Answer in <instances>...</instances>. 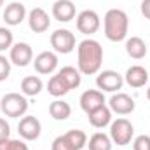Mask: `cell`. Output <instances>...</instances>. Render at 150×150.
<instances>
[{"instance_id":"27","label":"cell","mask_w":150,"mask_h":150,"mask_svg":"<svg viewBox=\"0 0 150 150\" xmlns=\"http://www.w3.org/2000/svg\"><path fill=\"white\" fill-rule=\"evenodd\" d=\"M133 150H150V136L140 134L133 140Z\"/></svg>"},{"instance_id":"14","label":"cell","mask_w":150,"mask_h":150,"mask_svg":"<svg viewBox=\"0 0 150 150\" xmlns=\"http://www.w3.org/2000/svg\"><path fill=\"white\" fill-rule=\"evenodd\" d=\"M77 14L75 4L72 0H56L52 4V18L59 23H68L72 21Z\"/></svg>"},{"instance_id":"17","label":"cell","mask_w":150,"mask_h":150,"mask_svg":"<svg viewBox=\"0 0 150 150\" xmlns=\"http://www.w3.org/2000/svg\"><path fill=\"white\" fill-rule=\"evenodd\" d=\"M87 119H89V124L93 127L103 129V127L110 126V122H112V110L108 108V105H101L96 110L87 113Z\"/></svg>"},{"instance_id":"33","label":"cell","mask_w":150,"mask_h":150,"mask_svg":"<svg viewBox=\"0 0 150 150\" xmlns=\"http://www.w3.org/2000/svg\"><path fill=\"white\" fill-rule=\"evenodd\" d=\"M4 2H5V0H0V7H2V5H4Z\"/></svg>"},{"instance_id":"29","label":"cell","mask_w":150,"mask_h":150,"mask_svg":"<svg viewBox=\"0 0 150 150\" xmlns=\"http://www.w3.org/2000/svg\"><path fill=\"white\" fill-rule=\"evenodd\" d=\"M51 150H74V149H72V145L68 143V140H67L63 134H59V136L54 138V142H52V145H51Z\"/></svg>"},{"instance_id":"26","label":"cell","mask_w":150,"mask_h":150,"mask_svg":"<svg viewBox=\"0 0 150 150\" xmlns=\"http://www.w3.org/2000/svg\"><path fill=\"white\" fill-rule=\"evenodd\" d=\"M0 150H28V145L25 143V140L7 138L0 142Z\"/></svg>"},{"instance_id":"12","label":"cell","mask_w":150,"mask_h":150,"mask_svg":"<svg viewBox=\"0 0 150 150\" xmlns=\"http://www.w3.org/2000/svg\"><path fill=\"white\" fill-rule=\"evenodd\" d=\"M79 103H80V108L86 113L96 110V108L101 107V105H107L105 94H103V91H100V89H87V91H84V93L80 94Z\"/></svg>"},{"instance_id":"32","label":"cell","mask_w":150,"mask_h":150,"mask_svg":"<svg viewBox=\"0 0 150 150\" xmlns=\"http://www.w3.org/2000/svg\"><path fill=\"white\" fill-rule=\"evenodd\" d=\"M147 98H149V101H150V87L147 89Z\"/></svg>"},{"instance_id":"16","label":"cell","mask_w":150,"mask_h":150,"mask_svg":"<svg viewBox=\"0 0 150 150\" xmlns=\"http://www.w3.org/2000/svg\"><path fill=\"white\" fill-rule=\"evenodd\" d=\"M124 82L134 89L138 87H143L147 82H149V72L145 67L142 65H133L126 70V75H124Z\"/></svg>"},{"instance_id":"23","label":"cell","mask_w":150,"mask_h":150,"mask_svg":"<svg viewBox=\"0 0 150 150\" xmlns=\"http://www.w3.org/2000/svg\"><path fill=\"white\" fill-rule=\"evenodd\" d=\"M58 74L65 79V82L70 86V89H77L80 86V82H82V74L79 72V68L70 67V65L68 67H63Z\"/></svg>"},{"instance_id":"10","label":"cell","mask_w":150,"mask_h":150,"mask_svg":"<svg viewBox=\"0 0 150 150\" xmlns=\"http://www.w3.org/2000/svg\"><path fill=\"white\" fill-rule=\"evenodd\" d=\"M134 107H136L134 100L126 93H113L112 98L108 100V108L117 115H129L134 112Z\"/></svg>"},{"instance_id":"25","label":"cell","mask_w":150,"mask_h":150,"mask_svg":"<svg viewBox=\"0 0 150 150\" xmlns=\"http://www.w3.org/2000/svg\"><path fill=\"white\" fill-rule=\"evenodd\" d=\"M12 44H14V35H12V32H11L9 28H5V26H0V52L11 49Z\"/></svg>"},{"instance_id":"13","label":"cell","mask_w":150,"mask_h":150,"mask_svg":"<svg viewBox=\"0 0 150 150\" xmlns=\"http://www.w3.org/2000/svg\"><path fill=\"white\" fill-rule=\"evenodd\" d=\"M28 26L33 33H44L51 26V18L42 7H33L28 12Z\"/></svg>"},{"instance_id":"9","label":"cell","mask_w":150,"mask_h":150,"mask_svg":"<svg viewBox=\"0 0 150 150\" xmlns=\"http://www.w3.org/2000/svg\"><path fill=\"white\" fill-rule=\"evenodd\" d=\"M18 133L25 142H35L42 133V124L33 115H23L18 124Z\"/></svg>"},{"instance_id":"4","label":"cell","mask_w":150,"mask_h":150,"mask_svg":"<svg viewBox=\"0 0 150 150\" xmlns=\"http://www.w3.org/2000/svg\"><path fill=\"white\" fill-rule=\"evenodd\" d=\"M112 142L115 145H120V147H126L131 143L133 136H134V126L131 124L129 119L126 117H119L110 122V134Z\"/></svg>"},{"instance_id":"31","label":"cell","mask_w":150,"mask_h":150,"mask_svg":"<svg viewBox=\"0 0 150 150\" xmlns=\"http://www.w3.org/2000/svg\"><path fill=\"white\" fill-rule=\"evenodd\" d=\"M140 9H142V14H143L147 19H150V0H142Z\"/></svg>"},{"instance_id":"8","label":"cell","mask_w":150,"mask_h":150,"mask_svg":"<svg viewBox=\"0 0 150 150\" xmlns=\"http://www.w3.org/2000/svg\"><path fill=\"white\" fill-rule=\"evenodd\" d=\"M9 59L12 65L25 68L33 61V49L30 44L26 42H16L12 44V47L9 49Z\"/></svg>"},{"instance_id":"7","label":"cell","mask_w":150,"mask_h":150,"mask_svg":"<svg viewBox=\"0 0 150 150\" xmlns=\"http://www.w3.org/2000/svg\"><path fill=\"white\" fill-rule=\"evenodd\" d=\"M96 86L103 93H119L124 86V77L115 70H103L98 72Z\"/></svg>"},{"instance_id":"20","label":"cell","mask_w":150,"mask_h":150,"mask_svg":"<svg viewBox=\"0 0 150 150\" xmlns=\"http://www.w3.org/2000/svg\"><path fill=\"white\" fill-rule=\"evenodd\" d=\"M70 91H72L70 86L65 82V79L59 74L52 75V77L49 79V82H47V93H49L51 96H54V98H61V96H65V94L70 93Z\"/></svg>"},{"instance_id":"18","label":"cell","mask_w":150,"mask_h":150,"mask_svg":"<svg viewBox=\"0 0 150 150\" xmlns=\"http://www.w3.org/2000/svg\"><path fill=\"white\" fill-rule=\"evenodd\" d=\"M126 52L133 59H142L147 56V44L142 37H129L126 38Z\"/></svg>"},{"instance_id":"11","label":"cell","mask_w":150,"mask_h":150,"mask_svg":"<svg viewBox=\"0 0 150 150\" xmlns=\"http://www.w3.org/2000/svg\"><path fill=\"white\" fill-rule=\"evenodd\" d=\"M33 68L40 75H51L58 68V54L52 51H42L33 59Z\"/></svg>"},{"instance_id":"15","label":"cell","mask_w":150,"mask_h":150,"mask_svg":"<svg viewBox=\"0 0 150 150\" xmlns=\"http://www.w3.org/2000/svg\"><path fill=\"white\" fill-rule=\"evenodd\" d=\"M26 19V7L21 2H11L4 11V21L9 26H18Z\"/></svg>"},{"instance_id":"22","label":"cell","mask_w":150,"mask_h":150,"mask_svg":"<svg viewBox=\"0 0 150 150\" xmlns=\"http://www.w3.org/2000/svg\"><path fill=\"white\" fill-rule=\"evenodd\" d=\"M89 150H112L113 147V142L112 138L101 131L94 133L89 140H87V145H86Z\"/></svg>"},{"instance_id":"21","label":"cell","mask_w":150,"mask_h":150,"mask_svg":"<svg viewBox=\"0 0 150 150\" xmlns=\"http://www.w3.org/2000/svg\"><path fill=\"white\" fill-rule=\"evenodd\" d=\"M49 115L54 120H67L72 115V107H70V103H67L63 100H54L49 105Z\"/></svg>"},{"instance_id":"1","label":"cell","mask_w":150,"mask_h":150,"mask_svg":"<svg viewBox=\"0 0 150 150\" xmlns=\"http://www.w3.org/2000/svg\"><path fill=\"white\" fill-rule=\"evenodd\" d=\"M103 65V47L94 38H84L77 45V68L82 75H96Z\"/></svg>"},{"instance_id":"19","label":"cell","mask_w":150,"mask_h":150,"mask_svg":"<svg viewBox=\"0 0 150 150\" xmlns=\"http://www.w3.org/2000/svg\"><path fill=\"white\" fill-rule=\"evenodd\" d=\"M44 89V82L38 75H28L21 80V93L25 96H38Z\"/></svg>"},{"instance_id":"30","label":"cell","mask_w":150,"mask_h":150,"mask_svg":"<svg viewBox=\"0 0 150 150\" xmlns=\"http://www.w3.org/2000/svg\"><path fill=\"white\" fill-rule=\"evenodd\" d=\"M7 138H11V126L4 117H0V142Z\"/></svg>"},{"instance_id":"5","label":"cell","mask_w":150,"mask_h":150,"mask_svg":"<svg viewBox=\"0 0 150 150\" xmlns=\"http://www.w3.org/2000/svg\"><path fill=\"white\" fill-rule=\"evenodd\" d=\"M51 47L54 49L56 54H70L77 45V40L75 35L67 30V28H59V30H54L51 33Z\"/></svg>"},{"instance_id":"6","label":"cell","mask_w":150,"mask_h":150,"mask_svg":"<svg viewBox=\"0 0 150 150\" xmlns=\"http://www.w3.org/2000/svg\"><path fill=\"white\" fill-rule=\"evenodd\" d=\"M75 25H77V30L84 35H94L100 26H101V19H100V14L93 9H84L77 14L75 18Z\"/></svg>"},{"instance_id":"3","label":"cell","mask_w":150,"mask_h":150,"mask_svg":"<svg viewBox=\"0 0 150 150\" xmlns=\"http://www.w3.org/2000/svg\"><path fill=\"white\" fill-rule=\"evenodd\" d=\"M0 110L5 117L19 119L28 112V100L23 93H7L0 98Z\"/></svg>"},{"instance_id":"24","label":"cell","mask_w":150,"mask_h":150,"mask_svg":"<svg viewBox=\"0 0 150 150\" xmlns=\"http://www.w3.org/2000/svg\"><path fill=\"white\" fill-rule=\"evenodd\" d=\"M63 136L68 140V143L72 145L74 150H82L87 145V134H86L82 129H70V131H67Z\"/></svg>"},{"instance_id":"28","label":"cell","mask_w":150,"mask_h":150,"mask_svg":"<svg viewBox=\"0 0 150 150\" xmlns=\"http://www.w3.org/2000/svg\"><path fill=\"white\" fill-rule=\"evenodd\" d=\"M11 75V59L0 54V82H4Z\"/></svg>"},{"instance_id":"2","label":"cell","mask_w":150,"mask_h":150,"mask_svg":"<svg viewBox=\"0 0 150 150\" xmlns=\"http://www.w3.org/2000/svg\"><path fill=\"white\" fill-rule=\"evenodd\" d=\"M103 32L110 42H122L127 38L129 18L122 9H108L103 18Z\"/></svg>"}]
</instances>
